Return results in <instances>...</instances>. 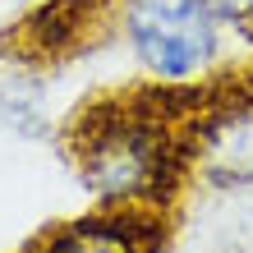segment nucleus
Returning <instances> with one entry per match:
<instances>
[{"label":"nucleus","mask_w":253,"mask_h":253,"mask_svg":"<svg viewBox=\"0 0 253 253\" xmlns=\"http://www.w3.org/2000/svg\"><path fill=\"white\" fill-rule=\"evenodd\" d=\"M125 37L147 74L184 83L216 60V19L203 0H120Z\"/></svg>","instance_id":"2"},{"label":"nucleus","mask_w":253,"mask_h":253,"mask_svg":"<svg viewBox=\"0 0 253 253\" xmlns=\"http://www.w3.org/2000/svg\"><path fill=\"white\" fill-rule=\"evenodd\" d=\"M111 0H51L37 19H28V55L42 51H74L106 23Z\"/></svg>","instance_id":"5"},{"label":"nucleus","mask_w":253,"mask_h":253,"mask_svg":"<svg viewBox=\"0 0 253 253\" xmlns=\"http://www.w3.org/2000/svg\"><path fill=\"white\" fill-rule=\"evenodd\" d=\"M189 115L161 92H120L79 111L69 157L106 207H157L189 175Z\"/></svg>","instance_id":"1"},{"label":"nucleus","mask_w":253,"mask_h":253,"mask_svg":"<svg viewBox=\"0 0 253 253\" xmlns=\"http://www.w3.org/2000/svg\"><path fill=\"white\" fill-rule=\"evenodd\" d=\"M203 5L216 23H240L244 33L253 28V0H203Z\"/></svg>","instance_id":"6"},{"label":"nucleus","mask_w":253,"mask_h":253,"mask_svg":"<svg viewBox=\"0 0 253 253\" xmlns=\"http://www.w3.org/2000/svg\"><path fill=\"white\" fill-rule=\"evenodd\" d=\"M189 170L216 189L253 184V79L216 87V97L189 115Z\"/></svg>","instance_id":"3"},{"label":"nucleus","mask_w":253,"mask_h":253,"mask_svg":"<svg viewBox=\"0 0 253 253\" xmlns=\"http://www.w3.org/2000/svg\"><path fill=\"white\" fill-rule=\"evenodd\" d=\"M249 37H253V28H249Z\"/></svg>","instance_id":"7"},{"label":"nucleus","mask_w":253,"mask_h":253,"mask_svg":"<svg viewBox=\"0 0 253 253\" xmlns=\"http://www.w3.org/2000/svg\"><path fill=\"white\" fill-rule=\"evenodd\" d=\"M166 226L157 207H106L97 216L51 226L33 253H161Z\"/></svg>","instance_id":"4"}]
</instances>
